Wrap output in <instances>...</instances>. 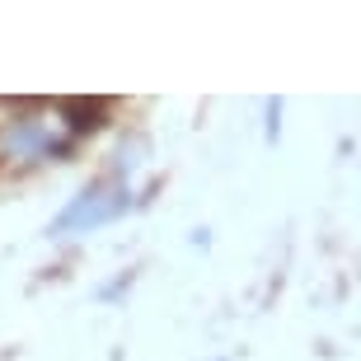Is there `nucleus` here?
Instances as JSON below:
<instances>
[{
    "mask_svg": "<svg viewBox=\"0 0 361 361\" xmlns=\"http://www.w3.org/2000/svg\"><path fill=\"white\" fill-rule=\"evenodd\" d=\"M127 207H132V188L118 183V178H99V183L80 188V192L61 207V216L52 221V235H80V230L108 226V221L122 216Z\"/></svg>",
    "mask_w": 361,
    "mask_h": 361,
    "instance_id": "nucleus-2",
    "label": "nucleus"
},
{
    "mask_svg": "<svg viewBox=\"0 0 361 361\" xmlns=\"http://www.w3.org/2000/svg\"><path fill=\"white\" fill-rule=\"evenodd\" d=\"M104 127V99H0V164L61 160Z\"/></svg>",
    "mask_w": 361,
    "mask_h": 361,
    "instance_id": "nucleus-1",
    "label": "nucleus"
}]
</instances>
